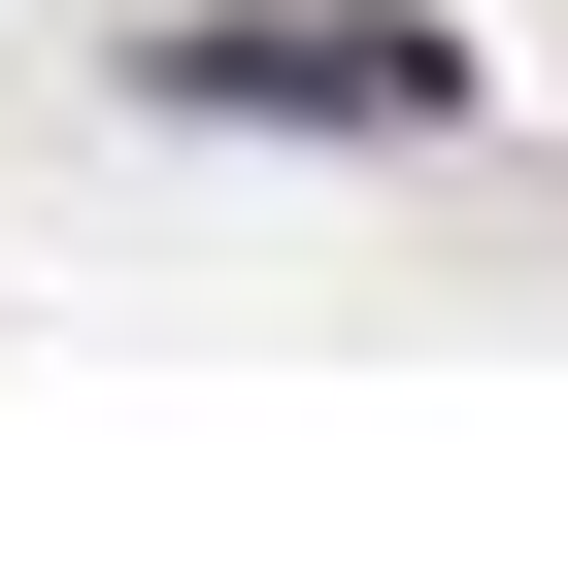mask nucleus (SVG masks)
<instances>
[{
    "label": "nucleus",
    "mask_w": 568,
    "mask_h": 568,
    "mask_svg": "<svg viewBox=\"0 0 568 568\" xmlns=\"http://www.w3.org/2000/svg\"><path fill=\"white\" fill-rule=\"evenodd\" d=\"M168 101H335V134H435L468 68H435V34H368V0H335V34H267V0H234V34H168Z\"/></svg>",
    "instance_id": "1"
}]
</instances>
